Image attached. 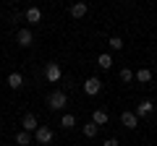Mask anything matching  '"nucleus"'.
Wrapping results in <instances>:
<instances>
[{"mask_svg": "<svg viewBox=\"0 0 157 146\" xmlns=\"http://www.w3.org/2000/svg\"><path fill=\"white\" fill-rule=\"evenodd\" d=\"M66 104H68L66 91H52V94L47 97V107H50V110H63Z\"/></svg>", "mask_w": 157, "mask_h": 146, "instance_id": "f257e3e1", "label": "nucleus"}, {"mask_svg": "<svg viewBox=\"0 0 157 146\" xmlns=\"http://www.w3.org/2000/svg\"><path fill=\"white\" fill-rule=\"evenodd\" d=\"M81 89H84L86 97H97V94L102 91V81L97 78V76H89V78L84 81V86H81Z\"/></svg>", "mask_w": 157, "mask_h": 146, "instance_id": "f03ea898", "label": "nucleus"}, {"mask_svg": "<svg viewBox=\"0 0 157 146\" xmlns=\"http://www.w3.org/2000/svg\"><path fill=\"white\" fill-rule=\"evenodd\" d=\"M45 76H47V81H50V84H58V81H60V76H63V71H60V65H58V63H47V65H45Z\"/></svg>", "mask_w": 157, "mask_h": 146, "instance_id": "7ed1b4c3", "label": "nucleus"}, {"mask_svg": "<svg viewBox=\"0 0 157 146\" xmlns=\"http://www.w3.org/2000/svg\"><path fill=\"white\" fill-rule=\"evenodd\" d=\"M34 138H37V144H45V146H47L52 138H55V133H52V130L47 128V125H39V128H37V133H34Z\"/></svg>", "mask_w": 157, "mask_h": 146, "instance_id": "20e7f679", "label": "nucleus"}, {"mask_svg": "<svg viewBox=\"0 0 157 146\" xmlns=\"http://www.w3.org/2000/svg\"><path fill=\"white\" fill-rule=\"evenodd\" d=\"M152 112H155V102L152 99H144V102L136 104V118H147V115H152Z\"/></svg>", "mask_w": 157, "mask_h": 146, "instance_id": "39448f33", "label": "nucleus"}, {"mask_svg": "<svg viewBox=\"0 0 157 146\" xmlns=\"http://www.w3.org/2000/svg\"><path fill=\"white\" fill-rule=\"evenodd\" d=\"M37 128H39L37 118H34L32 112H26V115H24V130H26V133H32V130H34V133H37Z\"/></svg>", "mask_w": 157, "mask_h": 146, "instance_id": "423d86ee", "label": "nucleus"}, {"mask_svg": "<svg viewBox=\"0 0 157 146\" xmlns=\"http://www.w3.org/2000/svg\"><path fill=\"white\" fill-rule=\"evenodd\" d=\"M121 123H123L126 128L134 130L136 125H139V118H136V112H123V115H121Z\"/></svg>", "mask_w": 157, "mask_h": 146, "instance_id": "0eeeda50", "label": "nucleus"}, {"mask_svg": "<svg viewBox=\"0 0 157 146\" xmlns=\"http://www.w3.org/2000/svg\"><path fill=\"white\" fill-rule=\"evenodd\" d=\"M16 39H18V45L21 47H29L34 42V37H32V31H29V29H21V31L16 34Z\"/></svg>", "mask_w": 157, "mask_h": 146, "instance_id": "6e6552de", "label": "nucleus"}, {"mask_svg": "<svg viewBox=\"0 0 157 146\" xmlns=\"http://www.w3.org/2000/svg\"><path fill=\"white\" fill-rule=\"evenodd\" d=\"M107 120H110V115H107L105 110H94V112H92V123H94L97 128H100V125H105Z\"/></svg>", "mask_w": 157, "mask_h": 146, "instance_id": "1a4fd4ad", "label": "nucleus"}, {"mask_svg": "<svg viewBox=\"0 0 157 146\" xmlns=\"http://www.w3.org/2000/svg\"><path fill=\"white\" fill-rule=\"evenodd\" d=\"M42 21V11L39 8H26V24H39Z\"/></svg>", "mask_w": 157, "mask_h": 146, "instance_id": "9d476101", "label": "nucleus"}, {"mask_svg": "<svg viewBox=\"0 0 157 146\" xmlns=\"http://www.w3.org/2000/svg\"><path fill=\"white\" fill-rule=\"evenodd\" d=\"M6 84L11 86V89H21V86H24V76H21V73H11Z\"/></svg>", "mask_w": 157, "mask_h": 146, "instance_id": "9b49d317", "label": "nucleus"}, {"mask_svg": "<svg viewBox=\"0 0 157 146\" xmlns=\"http://www.w3.org/2000/svg\"><path fill=\"white\" fill-rule=\"evenodd\" d=\"M86 11H89V8H86V3H73V5H71V16H73V18L86 16Z\"/></svg>", "mask_w": 157, "mask_h": 146, "instance_id": "f8f14e48", "label": "nucleus"}, {"mask_svg": "<svg viewBox=\"0 0 157 146\" xmlns=\"http://www.w3.org/2000/svg\"><path fill=\"white\" fill-rule=\"evenodd\" d=\"M97 65H100L102 71H110V68H113V57L107 55V52H102V55L97 57Z\"/></svg>", "mask_w": 157, "mask_h": 146, "instance_id": "ddd939ff", "label": "nucleus"}, {"mask_svg": "<svg viewBox=\"0 0 157 146\" xmlns=\"http://www.w3.org/2000/svg\"><path fill=\"white\" fill-rule=\"evenodd\" d=\"M136 81H139V84H149V81H152V71H149V68L136 71Z\"/></svg>", "mask_w": 157, "mask_h": 146, "instance_id": "4468645a", "label": "nucleus"}, {"mask_svg": "<svg viewBox=\"0 0 157 146\" xmlns=\"http://www.w3.org/2000/svg\"><path fill=\"white\" fill-rule=\"evenodd\" d=\"M16 144L18 146H29V144H32V136H29L26 130H18V133H16Z\"/></svg>", "mask_w": 157, "mask_h": 146, "instance_id": "2eb2a0df", "label": "nucleus"}, {"mask_svg": "<svg viewBox=\"0 0 157 146\" xmlns=\"http://www.w3.org/2000/svg\"><path fill=\"white\" fill-rule=\"evenodd\" d=\"M60 125H63V128H66V130H71L73 125H76V118H73L71 112H66V115H63V118H60Z\"/></svg>", "mask_w": 157, "mask_h": 146, "instance_id": "dca6fc26", "label": "nucleus"}, {"mask_svg": "<svg viewBox=\"0 0 157 146\" xmlns=\"http://www.w3.org/2000/svg\"><path fill=\"white\" fill-rule=\"evenodd\" d=\"M134 78H136V73L131 71V68H121V81H123V84H131Z\"/></svg>", "mask_w": 157, "mask_h": 146, "instance_id": "f3484780", "label": "nucleus"}, {"mask_svg": "<svg viewBox=\"0 0 157 146\" xmlns=\"http://www.w3.org/2000/svg\"><path fill=\"white\" fill-rule=\"evenodd\" d=\"M97 130H100V128H97V125H94V123H86V125H84V128H81V133H84V136H86V138H94V136H97Z\"/></svg>", "mask_w": 157, "mask_h": 146, "instance_id": "a211bd4d", "label": "nucleus"}, {"mask_svg": "<svg viewBox=\"0 0 157 146\" xmlns=\"http://www.w3.org/2000/svg\"><path fill=\"white\" fill-rule=\"evenodd\" d=\"M110 47L113 50H123V39L121 37H110Z\"/></svg>", "mask_w": 157, "mask_h": 146, "instance_id": "6ab92c4d", "label": "nucleus"}, {"mask_svg": "<svg viewBox=\"0 0 157 146\" xmlns=\"http://www.w3.org/2000/svg\"><path fill=\"white\" fill-rule=\"evenodd\" d=\"M102 146H118V138H107V141H105Z\"/></svg>", "mask_w": 157, "mask_h": 146, "instance_id": "aec40b11", "label": "nucleus"}, {"mask_svg": "<svg viewBox=\"0 0 157 146\" xmlns=\"http://www.w3.org/2000/svg\"><path fill=\"white\" fill-rule=\"evenodd\" d=\"M6 146H8V144H6Z\"/></svg>", "mask_w": 157, "mask_h": 146, "instance_id": "412c9836", "label": "nucleus"}]
</instances>
